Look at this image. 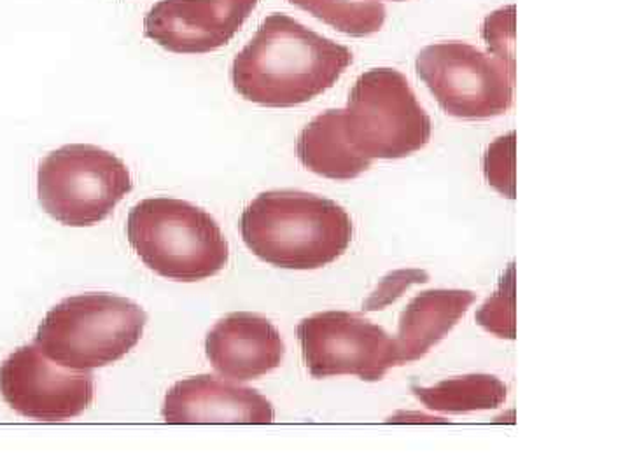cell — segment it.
<instances>
[{
    "label": "cell",
    "instance_id": "cell-1",
    "mask_svg": "<svg viewBox=\"0 0 630 472\" xmlns=\"http://www.w3.org/2000/svg\"><path fill=\"white\" fill-rule=\"evenodd\" d=\"M352 61L349 47L273 13L235 56L231 83L240 97L258 106H302L337 85Z\"/></svg>",
    "mask_w": 630,
    "mask_h": 472
},
{
    "label": "cell",
    "instance_id": "cell-2",
    "mask_svg": "<svg viewBox=\"0 0 630 472\" xmlns=\"http://www.w3.org/2000/svg\"><path fill=\"white\" fill-rule=\"evenodd\" d=\"M242 239L264 263L287 270H317L337 261L352 242L349 212L311 193L267 191L240 219Z\"/></svg>",
    "mask_w": 630,
    "mask_h": 472
},
{
    "label": "cell",
    "instance_id": "cell-3",
    "mask_svg": "<svg viewBox=\"0 0 630 472\" xmlns=\"http://www.w3.org/2000/svg\"><path fill=\"white\" fill-rule=\"evenodd\" d=\"M128 242L148 268L169 281H205L230 257L228 240L209 212L177 198H148L127 221Z\"/></svg>",
    "mask_w": 630,
    "mask_h": 472
},
{
    "label": "cell",
    "instance_id": "cell-4",
    "mask_svg": "<svg viewBox=\"0 0 630 472\" xmlns=\"http://www.w3.org/2000/svg\"><path fill=\"white\" fill-rule=\"evenodd\" d=\"M148 315L116 294H77L47 311L35 345L47 359L73 371L120 361L141 341Z\"/></svg>",
    "mask_w": 630,
    "mask_h": 472
},
{
    "label": "cell",
    "instance_id": "cell-5",
    "mask_svg": "<svg viewBox=\"0 0 630 472\" xmlns=\"http://www.w3.org/2000/svg\"><path fill=\"white\" fill-rule=\"evenodd\" d=\"M340 123L350 151L370 165L417 153L433 132L406 77L394 68H371L358 77Z\"/></svg>",
    "mask_w": 630,
    "mask_h": 472
},
{
    "label": "cell",
    "instance_id": "cell-6",
    "mask_svg": "<svg viewBox=\"0 0 630 472\" xmlns=\"http://www.w3.org/2000/svg\"><path fill=\"white\" fill-rule=\"evenodd\" d=\"M132 188L127 165L97 145H64L39 163V201L65 226L98 224Z\"/></svg>",
    "mask_w": 630,
    "mask_h": 472
},
{
    "label": "cell",
    "instance_id": "cell-7",
    "mask_svg": "<svg viewBox=\"0 0 630 472\" xmlns=\"http://www.w3.org/2000/svg\"><path fill=\"white\" fill-rule=\"evenodd\" d=\"M415 67L443 111L454 118L487 120L513 106L515 70L471 44H431L419 53Z\"/></svg>",
    "mask_w": 630,
    "mask_h": 472
},
{
    "label": "cell",
    "instance_id": "cell-8",
    "mask_svg": "<svg viewBox=\"0 0 630 472\" xmlns=\"http://www.w3.org/2000/svg\"><path fill=\"white\" fill-rule=\"evenodd\" d=\"M303 359L314 378L382 380L398 366L397 343L377 323L349 311H323L300 322Z\"/></svg>",
    "mask_w": 630,
    "mask_h": 472
},
{
    "label": "cell",
    "instance_id": "cell-9",
    "mask_svg": "<svg viewBox=\"0 0 630 472\" xmlns=\"http://www.w3.org/2000/svg\"><path fill=\"white\" fill-rule=\"evenodd\" d=\"M0 394L22 417L64 421L79 417L95 397L90 371H73L47 359L37 345L18 349L0 367Z\"/></svg>",
    "mask_w": 630,
    "mask_h": 472
},
{
    "label": "cell",
    "instance_id": "cell-10",
    "mask_svg": "<svg viewBox=\"0 0 630 472\" xmlns=\"http://www.w3.org/2000/svg\"><path fill=\"white\" fill-rule=\"evenodd\" d=\"M260 0H158L144 34L175 55H207L230 43Z\"/></svg>",
    "mask_w": 630,
    "mask_h": 472
},
{
    "label": "cell",
    "instance_id": "cell-11",
    "mask_svg": "<svg viewBox=\"0 0 630 472\" xmlns=\"http://www.w3.org/2000/svg\"><path fill=\"white\" fill-rule=\"evenodd\" d=\"M162 413L166 424H270L275 417L260 392L210 375L175 383Z\"/></svg>",
    "mask_w": 630,
    "mask_h": 472
},
{
    "label": "cell",
    "instance_id": "cell-12",
    "mask_svg": "<svg viewBox=\"0 0 630 472\" xmlns=\"http://www.w3.org/2000/svg\"><path fill=\"white\" fill-rule=\"evenodd\" d=\"M281 332L261 315L239 311L219 320L205 340L207 359L222 378L249 382L278 370L284 359Z\"/></svg>",
    "mask_w": 630,
    "mask_h": 472
},
{
    "label": "cell",
    "instance_id": "cell-13",
    "mask_svg": "<svg viewBox=\"0 0 630 472\" xmlns=\"http://www.w3.org/2000/svg\"><path fill=\"white\" fill-rule=\"evenodd\" d=\"M477 296L469 290L435 289L419 294L398 323V366L419 361L456 328Z\"/></svg>",
    "mask_w": 630,
    "mask_h": 472
},
{
    "label": "cell",
    "instance_id": "cell-14",
    "mask_svg": "<svg viewBox=\"0 0 630 472\" xmlns=\"http://www.w3.org/2000/svg\"><path fill=\"white\" fill-rule=\"evenodd\" d=\"M296 154L305 168L333 180L356 179L371 166L350 151L341 132L340 109L323 112L303 128Z\"/></svg>",
    "mask_w": 630,
    "mask_h": 472
},
{
    "label": "cell",
    "instance_id": "cell-15",
    "mask_svg": "<svg viewBox=\"0 0 630 472\" xmlns=\"http://www.w3.org/2000/svg\"><path fill=\"white\" fill-rule=\"evenodd\" d=\"M412 392L426 408L442 413L495 409L507 400V385L490 375L460 376L433 387H412Z\"/></svg>",
    "mask_w": 630,
    "mask_h": 472
},
{
    "label": "cell",
    "instance_id": "cell-16",
    "mask_svg": "<svg viewBox=\"0 0 630 472\" xmlns=\"http://www.w3.org/2000/svg\"><path fill=\"white\" fill-rule=\"evenodd\" d=\"M290 2L350 37L377 34L385 22V6L379 0H290Z\"/></svg>",
    "mask_w": 630,
    "mask_h": 472
},
{
    "label": "cell",
    "instance_id": "cell-17",
    "mask_svg": "<svg viewBox=\"0 0 630 472\" xmlns=\"http://www.w3.org/2000/svg\"><path fill=\"white\" fill-rule=\"evenodd\" d=\"M481 328L499 338H515V270L510 266L498 293L477 314Z\"/></svg>",
    "mask_w": 630,
    "mask_h": 472
},
{
    "label": "cell",
    "instance_id": "cell-18",
    "mask_svg": "<svg viewBox=\"0 0 630 472\" xmlns=\"http://www.w3.org/2000/svg\"><path fill=\"white\" fill-rule=\"evenodd\" d=\"M484 171L492 188L501 195L515 196V133L501 136L484 157Z\"/></svg>",
    "mask_w": 630,
    "mask_h": 472
},
{
    "label": "cell",
    "instance_id": "cell-19",
    "mask_svg": "<svg viewBox=\"0 0 630 472\" xmlns=\"http://www.w3.org/2000/svg\"><path fill=\"white\" fill-rule=\"evenodd\" d=\"M513 37H515V8L499 9L490 14L484 23V39L487 41L489 52L498 61L515 70V56H513Z\"/></svg>",
    "mask_w": 630,
    "mask_h": 472
},
{
    "label": "cell",
    "instance_id": "cell-20",
    "mask_svg": "<svg viewBox=\"0 0 630 472\" xmlns=\"http://www.w3.org/2000/svg\"><path fill=\"white\" fill-rule=\"evenodd\" d=\"M415 282H426V273L415 272V270L392 273L368 299L367 310H380L389 303L394 301L398 296H401V290L409 287L410 284H415Z\"/></svg>",
    "mask_w": 630,
    "mask_h": 472
}]
</instances>
